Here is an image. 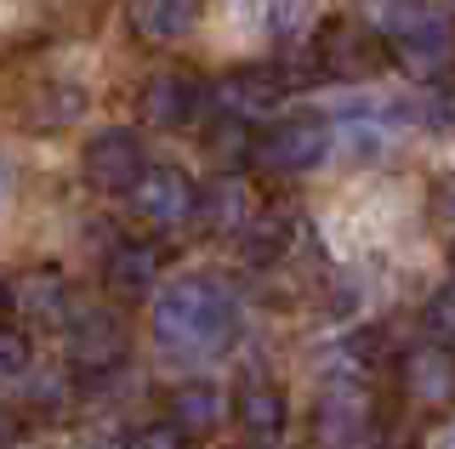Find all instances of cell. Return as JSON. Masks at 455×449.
Returning <instances> with one entry per match:
<instances>
[{"label":"cell","mask_w":455,"mask_h":449,"mask_svg":"<svg viewBox=\"0 0 455 449\" xmlns=\"http://www.w3.org/2000/svg\"><path fill=\"white\" fill-rule=\"evenodd\" d=\"M148 325H154V342H160L171 358H211V353H222V347L234 342L239 307H234L222 279L182 273L154 296Z\"/></svg>","instance_id":"cell-1"},{"label":"cell","mask_w":455,"mask_h":449,"mask_svg":"<svg viewBox=\"0 0 455 449\" xmlns=\"http://www.w3.org/2000/svg\"><path fill=\"white\" fill-rule=\"evenodd\" d=\"M381 40L410 80H438L455 68V12L444 0H381Z\"/></svg>","instance_id":"cell-2"},{"label":"cell","mask_w":455,"mask_h":449,"mask_svg":"<svg viewBox=\"0 0 455 449\" xmlns=\"http://www.w3.org/2000/svg\"><path fill=\"white\" fill-rule=\"evenodd\" d=\"M387 421L364 382H331L313 404V449H381Z\"/></svg>","instance_id":"cell-3"},{"label":"cell","mask_w":455,"mask_h":449,"mask_svg":"<svg viewBox=\"0 0 455 449\" xmlns=\"http://www.w3.org/2000/svg\"><path fill=\"white\" fill-rule=\"evenodd\" d=\"M313 58H319V75L336 80V86H364L387 68V40L381 29H370L359 18H331L313 35Z\"/></svg>","instance_id":"cell-4"},{"label":"cell","mask_w":455,"mask_h":449,"mask_svg":"<svg viewBox=\"0 0 455 449\" xmlns=\"http://www.w3.org/2000/svg\"><path fill=\"white\" fill-rule=\"evenodd\" d=\"M331 148V131L324 120L313 114H291V120H274L267 131H256V148H251V171L256 177H302L324 160Z\"/></svg>","instance_id":"cell-5"},{"label":"cell","mask_w":455,"mask_h":449,"mask_svg":"<svg viewBox=\"0 0 455 449\" xmlns=\"http://www.w3.org/2000/svg\"><path fill=\"white\" fill-rule=\"evenodd\" d=\"M398 392L410 410H450L455 404V347L416 342L398 358Z\"/></svg>","instance_id":"cell-6"},{"label":"cell","mask_w":455,"mask_h":449,"mask_svg":"<svg viewBox=\"0 0 455 449\" xmlns=\"http://www.w3.org/2000/svg\"><path fill=\"white\" fill-rule=\"evenodd\" d=\"M142 171H148V154H142L137 131H97L80 148V177L97 193H132Z\"/></svg>","instance_id":"cell-7"},{"label":"cell","mask_w":455,"mask_h":449,"mask_svg":"<svg viewBox=\"0 0 455 449\" xmlns=\"http://www.w3.org/2000/svg\"><path fill=\"white\" fill-rule=\"evenodd\" d=\"M125 200H132V217H137V222H148L154 233H171V228H182V222L194 217L199 188L177 171V165H148V171H142V182L125 193Z\"/></svg>","instance_id":"cell-8"},{"label":"cell","mask_w":455,"mask_h":449,"mask_svg":"<svg viewBox=\"0 0 455 449\" xmlns=\"http://www.w3.org/2000/svg\"><path fill=\"white\" fill-rule=\"evenodd\" d=\"M125 347H132V330H125V319L114 307H85V313L68 319V364L80 375L114 370L125 358Z\"/></svg>","instance_id":"cell-9"},{"label":"cell","mask_w":455,"mask_h":449,"mask_svg":"<svg viewBox=\"0 0 455 449\" xmlns=\"http://www.w3.org/2000/svg\"><path fill=\"white\" fill-rule=\"evenodd\" d=\"M194 217H199V228H205V233H234V240H245L251 222L262 217V205H256L251 182L239 177V171H222V177H211L205 188H199Z\"/></svg>","instance_id":"cell-10"},{"label":"cell","mask_w":455,"mask_h":449,"mask_svg":"<svg viewBox=\"0 0 455 449\" xmlns=\"http://www.w3.org/2000/svg\"><path fill=\"white\" fill-rule=\"evenodd\" d=\"M199 108V80L194 75H177V68H165V75H148L137 91V120L142 131H182V125L194 120Z\"/></svg>","instance_id":"cell-11"},{"label":"cell","mask_w":455,"mask_h":449,"mask_svg":"<svg viewBox=\"0 0 455 449\" xmlns=\"http://www.w3.org/2000/svg\"><path fill=\"white\" fill-rule=\"evenodd\" d=\"M205 0H125V23L142 46H177L194 35Z\"/></svg>","instance_id":"cell-12"},{"label":"cell","mask_w":455,"mask_h":449,"mask_svg":"<svg viewBox=\"0 0 455 449\" xmlns=\"http://www.w3.org/2000/svg\"><path fill=\"white\" fill-rule=\"evenodd\" d=\"M284 91H291V80H284V68H267V63H251V68H234V75L217 86L222 108L234 120H251V114H274L284 103Z\"/></svg>","instance_id":"cell-13"},{"label":"cell","mask_w":455,"mask_h":449,"mask_svg":"<svg viewBox=\"0 0 455 449\" xmlns=\"http://www.w3.org/2000/svg\"><path fill=\"white\" fill-rule=\"evenodd\" d=\"M165 410H171L165 421H171V427H182L194 444L217 438V427L228 421V404H222V392L211 387V382H182V387H171Z\"/></svg>","instance_id":"cell-14"},{"label":"cell","mask_w":455,"mask_h":449,"mask_svg":"<svg viewBox=\"0 0 455 449\" xmlns=\"http://www.w3.org/2000/svg\"><path fill=\"white\" fill-rule=\"evenodd\" d=\"M160 262H165L160 245H114L108 262H103V279H108L114 296L137 302V296H148V285L160 279Z\"/></svg>","instance_id":"cell-15"},{"label":"cell","mask_w":455,"mask_h":449,"mask_svg":"<svg viewBox=\"0 0 455 449\" xmlns=\"http://www.w3.org/2000/svg\"><path fill=\"white\" fill-rule=\"evenodd\" d=\"M12 307H18L28 325H63L68 285L57 279V268H28L18 285H12Z\"/></svg>","instance_id":"cell-16"},{"label":"cell","mask_w":455,"mask_h":449,"mask_svg":"<svg viewBox=\"0 0 455 449\" xmlns=\"http://www.w3.org/2000/svg\"><path fill=\"white\" fill-rule=\"evenodd\" d=\"M234 415L251 438H274V432H284V387L279 382H245L234 398Z\"/></svg>","instance_id":"cell-17"},{"label":"cell","mask_w":455,"mask_h":449,"mask_svg":"<svg viewBox=\"0 0 455 449\" xmlns=\"http://www.w3.org/2000/svg\"><path fill=\"white\" fill-rule=\"evenodd\" d=\"M251 148H256L251 125H245V120H234V114H222L217 125H211V137H205V154H211L217 165H228V171L251 165Z\"/></svg>","instance_id":"cell-18"},{"label":"cell","mask_w":455,"mask_h":449,"mask_svg":"<svg viewBox=\"0 0 455 449\" xmlns=\"http://www.w3.org/2000/svg\"><path fill=\"white\" fill-rule=\"evenodd\" d=\"M284 245H291V217H284V210H262L245 233V256L251 262H279Z\"/></svg>","instance_id":"cell-19"},{"label":"cell","mask_w":455,"mask_h":449,"mask_svg":"<svg viewBox=\"0 0 455 449\" xmlns=\"http://www.w3.org/2000/svg\"><path fill=\"white\" fill-rule=\"evenodd\" d=\"M421 330H427V342H455V285L444 290H433V296L421 302Z\"/></svg>","instance_id":"cell-20"},{"label":"cell","mask_w":455,"mask_h":449,"mask_svg":"<svg viewBox=\"0 0 455 449\" xmlns=\"http://www.w3.org/2000/svg\"><path fill=\"white\" fill-rule=\"evenodd\" d=\"M28 358H35V347H28V330L0 325V382H18V375H28Z\"/></svg>","instance_id":"cell-21"},{"label":"cell","mask_w":455,"mask_h":449,"mask_svg":"<svg viewBox=\"0 0 455 449\" xmlns=\"http://www.w3.org/2000/svg\"><path fill=\"white\" fill-rule=\"evenodd\" d=\"M125 449H194V438L182 427H171V421H148V427H137Z\"/></svg>","instance_id":"cell-22"},{"label":"cell","mask_w":455,"mask_h":449,"mask_svg":"<svg viewBox=\"0 0 455 449\" xmlns=\"http://www.w3.org/2000/svg\"><path fill=\"white\" fill-rule=\"evenodd\" d=\"M18 432H23V421L12 415L6 404H0V449H12V444H18Z\"/></svg>","instance_id":"cell-23"},{"label":"cell","mask_w":455,"mask_h":449,"mask_svg":"<svg viewBox=\"0 0 455 449\" xmlns=\"http://www.w3.org/2000/svg\"><path fill=\"white\" fill-rule=\"evenodd\" d=\"M444 205H450V217H455V177H450V188H444Z\"/></svg>","instance_id":"cell-24"},{"label":"cell","mask_w":455,"mask_h":449,"mask_svg":"<svg viewBox=\"0 0 455 449\" xmlns=\"http://www.w3.org/2000/svg\"><path fill=\"white\" fill-rule=\"evenodd\" d=\"M433 449H455V427H450V432H444V438H438Z\"/></svg>","instance_id":"cell-25"},{"label":"cell","mask_w":455,"mask_h":449,"mask_svg":"<svg viewBox=\"0 0 455 449\" xmlns=\"http://www.w3.org/2000/svg\"><path fill=\"white\" fill-rule=\"evenodd\" d=\"M12 302V285H6V279H0V307H6Z\"/></svg>","instance_id":"cell-26"},{"label":"cell","mask_w":455,"mask_h":449,"mask_svg":"<svg viewBox=\"0 0 455 449\" xmlns=\"http://www.w3.org/2000/svg\"><path fill=\"white\" fill-rule=\"evenodd\" d=\"M450 268H455V250H450Z\"/></svg>","instance_id":"cell-27"},{"label":"cell","mask_w":455,"mask_h":449,"mask_svg":"<svg viewBox=\"0 0 455 449\" xmlns=\"http://www.w3.org/2000/svg\"><path fill=\"white\" fill-rule=\"evenodd\" d=\"M450 12H455V0H450Z\"/></svg>","instance_id":"cell-28"}]
</instances>
